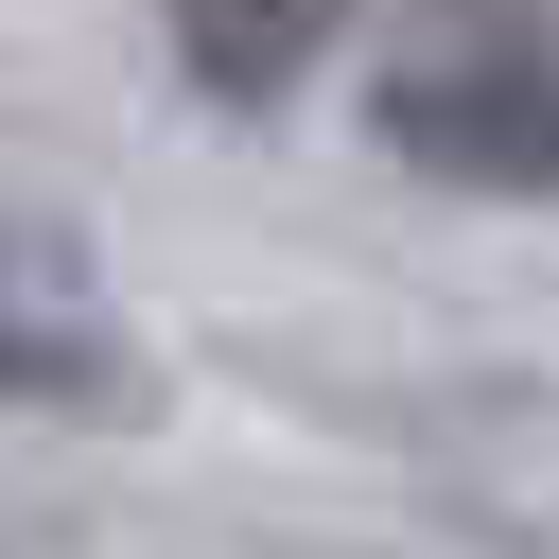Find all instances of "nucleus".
I'll return each mask as SVG.
<instances>
[{
	"mask_svg": "<svg viewBox=\"0 0 559 559\" xmlns=\"http://www.w3.org/2000/svg\"><path fill=\"white\" fill-rule=\"evenodd\" d=\"M367 157L384 175H419V192H489V210H559V35H507V17H472V35H419V52H384L367 70Z\"/></svg>",
	"mask_w": 559,
	"mask_h": 559,
	"instance_id": "obj_1",
	"label": "nucleus"
},
{
	"mask_svg": "<svg viewBox=\"0 0 559 559\" xmlns=\"http://www.w3.org/2000/svg\"><path fill=\"white\" fill-rule=\"evenodd\" d=\"M105 402H140V332L87 262V227L0 192V419H105Z\"/></svg>",
	"mask_w": 559,
	"mask_h": 559,
	"instance_id": "obj_2",
	"label": "nucleus"
},
{
	"mask_svg": "<svg viewBox=\"0 0 559 559\" xmlns=\"http://www.w3.org/2000/svg\"><path fill=\"white\" fill-rule=\"evenodd\" d=\"M349 17H367V0H157V52H175V87H192L210 122H280V105L332 70Z\"/></svg>",
	"mask_w": 559,
	"mask_h": 559,
	"instance_id": "obj_3",
	"label": "nucleus"
}]
</instances>
